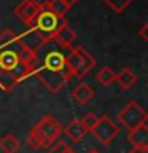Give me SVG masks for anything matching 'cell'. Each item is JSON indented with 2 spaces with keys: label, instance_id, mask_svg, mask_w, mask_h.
<instances>
[{
  "label": "cell",
  "instance_id": "obj_4",
  "mask_svg": "<svg viewBox=\"0 0 148 153\" xmlns=\"http://www.w3.org/2000/svg\"><path fill=\"white\" fill-rule=\"evenodd\" d=\"M35 131L38 132L43 147H51L54 142L59 140L61 134H62V126L53 115H43V117L37 121V124H33Z\"/></svg>",
  "mask_w": 148,
  "mask_h": 153
},
{
  "label": "cell",
  "instance_id": "obj_22",
  "mask_svg": "<svg viewBox=\"0 0 148 153\" xmlns=\"http://www.w3.org/2000/svg\"><path fill=\"white\" fill-rule=\"evenodd\" d=\"M127 153H148V148H134L132 147V150H129Z\"/></svg>",
  "mask_w": 148,
  "mask_h": 153
},
{
  "label": "cell",
  "instance_id": "obj_17",
  "mask_svg": "<svg viewBox=\"0 0 148 153\" xmlns=\"http://www.w3.org/2000/svg\"><path fill=\"white\" fill-rule=\"evenodd\" d=\"M45 7L50 10V11H53L54 14H57V16H65V13L70 10L62 0H46Z\"/></svg>",
  "mask_w": 148,
  "mask_h": 153
},
{
  "label": "cell",
  "instance_id": "obj_10",
  "mask_svg": "<svg viewBox=\"0 0 148 153\" xmlns=\"http://www.w3.org/2000/svg\"><path fill=\"white\" fill-rule=\"evenodd\" d=\"M72 97H73L78 104L84 105L94 97V89H92V86L88 85V83H80L73 88V91H72Z\"/></svg>",
  "mask_w": 148,
  "mask_h": 153
},
{
  "label": "cell",
  "instance_id": "obj_6",
  "mask_svg": "<svg viewBox=\"0 0 148 153\" xmlns=\"http://www.w3.org/2000/svg\"><path fill=\"white\" fill-rule=\"evenodd\" d=\"M91 132L94 134V137L99 142H102L104 145H108L110 142L115 140V137L119 134V126L113 121L112 118H108L107 115L97 118V123L94 124V128L91 129Z\"/></svg>",
  "mask_w": 148,
  "mask_h": 153
},
{
  "label": "cell",
  "instance_id": "obj_18",
  "mask_svg": "<svg viewBox=\"0 0 148 153\" xmlns=\"http://www.w3.org/2000/svg\"><path fill=\"white\" fill-rule=\"evenodd\" d=\"M104 2L110 10H113L115 13H123L124 10L131 5L132 0H104Z\"/></svg>",
  "mask_w": 148,
  "mask_h": 153
},
{
  "label": "cell",
  "instance_id": "obj_11",
  "mask_svg": "<svg viewBox=\"0 0 148 153\" xmlns=\"http://www.w3.org/2000/svg\"><path fill=\"white\" fill-rule=\"evenodd\" d=\"M64 131H65V134H67V136H69L73 142H81L86 136H88V132H89L88 129L83 126V123H81L80 120H73L72 123H69V124L65 126Z\"/></svg>",
  "mask_w": 148,
  "mask_h": 153
},
{
  "label": "cell",
  "instance_id": "obj_25",
  "mask_svg": "<svg viewBox=\"0 0 148 153\" xmlns=\"http://www.w3.org/2000/svg\"><path fill=\"white\" fill-rule=\"evenodd\" d=\"M88 153H99V152H95V150H89Z\"/></svg>",
  "mask_w": 148,
  "mask_h": 153
},
{
  "label": "cell",
  "instance_id": "obj_20",
  "mask_svg": "<svg viewBox=\"0 0 148 153\" xmlns=\"http://www.w3.org/2000/svg\"><path fill=\"white\" fill-rule=\"evenodd\" d=\"M65 147H67V143H65L64 140L54 142V143H53V145L50 147V150H48V153H62Z\"/></svg>",
  "mask_w": 148,
  "mask_h": 153
},
{
  "label": "cell",
  "instance_id": "obj_23",
  "mask_svg": "<svg viewBox=\"0 0 148 153\" xmlns=\"http://www.w3.org/2000/svg\"><path fill=\"white\" fill-rule=\"evenodd\" d=\"M62 2H64V3H65L69 8H72L75 3H78V0H62Z\"/></svg>",
  "mask_w": 148,
  "mask_h": 153
},
{
  "label": "cell",
  "instance_id": "obj_16",
  "mask_svg": "<svg viewBox=\"0 0 148 153\" xmlns=\"http://www.w3.org/2000/svg\"><path fill=\"white\" fill-rule=\"evenodd\" d=\"M115 78H116V74H115L113 69H110V67H102L97 75H95V80H97V83H100L102 86H110L115 81Z\"/></svg>",
  "mask_w": 148,
  "mask_h": 153
},
{
  "label": "cell",
  "instance_id": "obj_24",
  "mask_svg": "<svg viewBox=\"0 0 148 153\" xmlns=\"http://www.w3.org/2000/svg\"><path fill=\"white\" fill-rule=\"evenodd\" d=\"M62 153H76V152L73 150V148H70L69 145H67V147L64 148V152H62Z\"/></svg>",
  "mask_w": 148,
  "mask_h": 153
},
{
  "label": "cell",
  "instance_id": "obj_7",
  "mask_svg": "<svg viewBox=\"0 0 148 153\" xmlns=\"http://www.w3.org/2000/svg\"><path fill=\"white\" fill-rule=\"evenodd\" d=\"M41 8V3L35 2V0H22L19 5L14 7V14L21 19L24 24H30L32 19L35 18V14L38 13V10Z\"/></svg>",
  "mask_w": 148,
  "mask_h": 153
},
{
  "label": "cell",
  "instance_id": "obj_3",
  "mask_svg": "<svg viewBox=\"0 0 148 153\" xmlns=\"http://www.w3.org/2000/svg\"><path fill=\"white\" fill-rule=\"evenodd\" d=\"M94 64H95V59L83 46L70 48V53L67 56V67H69L72 76L84 78L94 67Z\"/></svg>",
  "mask_w": 148,
  "mask_h": 153
},
{
  "label": "cell",
  "instance_id": "obj_15",
  "mask_svg": "<svg viewBox=\"0 0 148 153\" xmlns=\"http://www.w3.org/2000/svg\"><path fill=\"white\" fill-rule=\"evenodd\" d=\"M18 81L16 78L10 74V72L3 70L2 67H0V89L3 91V93H11V91L16 88Z\"/></svg>",
  "mask_w": 148,
  "mask_h": 153
},
{
  "label": "cell",
  "instance_id": "obj_9",
  "mask_svg": "<svg viewBox=\"0 0 148 153\" xmlns=\"http://www.w3.org/2000/svg\"><path fill=\"white\" fill-rule=\"evenodd\" d=\"M45 40H46V38H43L40 33L35 32V30H32V29H29L27 32H24L22 35H19V42H21V45L24 48H27L29 51H32V53L35 51Z\"/></svg>",
  "mask_w": 148,
  "mask_h": 153
},
{
  "label": "cell",
  "instance_id": "obj_12",
  "mask_svg": "<svg viewBox=\"0 0 148 153\" xmlns=\"http://www.w3.org/2000/svg\"><path fill=\"white\" fill-rule=\"evenodd\" d=\"M53 37H54L62 46L72 48V45H73V42L76 38V33H75V30H72V27L69 26V24H65V26H62Z\"/></svg>",
  "mask_w": 148,
  "mask_h": 153
},
{
  "label": "cell",
  "instance_id": "obj_21",
  "mask_svg": "<svg viewBox=\"0 0 148 153\" xmlns=\"http://www.w3.org/2000/svg\"><path fill=\"white\" fill-rule=\"evenodd\" d=\"M138 35H140V38H142V40H148V26H147V24H143V26H142V29H140V30H138Z\"/></svg>",
  "mask_w": 148,
  "mask_h": 153
},
{
  "label": "cell",
  "instance_id": "obj_8",
  "mask_svg": "<svg viewBox=\"0 0 148 153\" xmlns=\"http://www.w3.org/2000/svg\"><path fill=\"white\" fill-rule=\"evenodd\" d=\"M127 140L134 148H148V124L143 123L131 129L127 132Z\"/></svg>",
  "mask_w": 148,
  "mask_h": 153
},
{
  "label": "cell",
  "instance_id": "obj_2",
  "mask_svg": "<svg viewBox=\"0 0 148 153\" xmlns=\"http://www.w3.org/2000/svg\"><path fill=\"white\" fill-rule=\"evenodd\" d=\"M65 24H67L65 16H57L45 7V3H41V8L38 10L32 22L29 24V29L38 32L43 38H50Z\"/></svg>",
  "mask_w": 148,
  "mask_h": 153
},
{
  "label": "cell",
  "instance_id": "obj_1",
  "mask_svg": "<svg viewBox=\"0 0 148 153\" xmlns=\"http://www.w3.org/2000/svg\"><path fill=\"white\" fill-rule=\"evenodd\" d=\"M69 53L70 48L62 46L54 37L46 38L33 51L32 72L53 94L59 93V89L72 78V74L67 67Z\"/></svg>",
  "mask_w": 148,
  "mask_h": 153
},
{
  "label": "cell",
  "instance_id": "obj_14",
  "mask_svg": "<svg viewBox=\"0 0 148 153\" xmlns=\"http://www.w3.org/2000/svg\"><path fill=\"white\" fill-rule=\"evenodd\" d=\"M21 148V140L14 134H5L0 139V150L3 153H16Z\"/></svg>",
  "mask_w": 148,
  "mask_h": 153
},
{
  "label": "cell",
  "instance_id": "obj_5",
  "mask_svg": "<svg viewBox=\"0 0 148 153\" xmlns=\"http://www.w3.org/2000/svg\"><path fill=\"white\" fill-rule=\"evenodd\" d=\"M147 120H148V115L145 112V108H143L140 104H137L135 100L127 102L126 107L118 113L119 124H121L123 128H126L127 131H131V129L147 123Z\"/></svg>",
  "mask_w": 148,
  "mask_h": 153
},
{
  "label": "cell",
  "instance_id": "obj_19",
  "mask_svg": "<svg viewBox=\"0 0 148 153\" xmlns=\"http://www.w3.org/2000/svg\"><path fill=\"white\" fill-rule=\"evenodd\" d=\"M80 121L83 123V126L91 132V129L94 128V124H95V123H97V115H95L94 112H88V113H84V115H83V118H81Z\"/></svg>",
  "mask_w": 148,
  "mask_h": 153
},
{
  "label": "cell",
  "instance_id": "obj_13",
  "mask_svg": "<svg viewBox=\"0 0 148 153\" xmlns=\"http://www.w3.org/2000/svg\"><path fill=\"white\" fill-rule=\"evenodd\" d=\"M115 81H118L119 88L123 89H131L134 85L137 83V75L132 72V69H129V67H124V69L116 74V78Z\"/></svg>",
  "mask_w": 148,
  "mask_h": 153
}]
</instances>
